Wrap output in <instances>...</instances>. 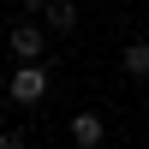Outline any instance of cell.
I'll return each instance as SVG.
<instances>
[{
    "label": "cell",
    "instance_id": "obj_3",
    "mask_svg": "<svg viewBox=\"0 0 149 149\" xmlns=\"http://www.w3.org/2000/svg\"><path fill=\"white\" fill-rule=\"evenodd\" d=\"M102 137H107V125L95 113H78V119H72V143H78V149H95Z\"/></svg>",
    "mask_w": 149,
    "mask_h": 149
},
{
    "label": "cell",
    "instance_id": "obj_1",
    "mask_svg": "<svg viewBox=\"0 0 149 149\" xmlns=\"http://www.w3.org/2000/svg\"><path fill=\"white\" fill-rule=\"evenodd\" d=\"M6 90H12V102H18V107H36V102L48 95V66H42V60H24V66L12 72Z\"/></svg>",
    "mask_w": 149,
    "mask_h": 149
},
{
    "label": "cell",
    "instance_id": "obj_5",
    "mask_svg": "<svg viewBox=\"0 0 149 149\" xmlns=\"http://www.w3.org/2000/svg\"><path fill=\"white\" fill-rule=\"evenodd\" d=\"M125 72L131 78H149V42H131L125 48Z\"/></svg>",
    "mask_w": 149,
    "mask_h": 149
},
{
    "label": "cell",
    "instance_id": "obj_2",
    "mask_svg": "<svg viewBox=\"0 0 149 149\" xmlns=\"http://www.w3.org/2000/svg\"><path fill=\"white\" fill-rule=\"evenodd\" d=\"M12 54H18V60H36V54H42V24H12Z\"/></svg>",
    "mask_w": 149,
    "mask_h": 149
},
{
    "label": "cell",
    "instance_id": "obj_6",
    "mask_svg": "<svg viewBox=\"0 0 149 149\" xmlns=\"http://www.w3.org/2000/svg\"><path fill=\"white\" fill-rule=\"evenodd\" d=\"M24 6H30V12H42V6H48V0H24Z\"/></svg>",
    "mask_w": 149,
    "mask_h": 149
},
{
    "label": "cell",
    "instance_id": "obj_4",
    "mask_svg": "<svg viewBox=\"0 0 149 149\" xmlns=\"http://www.w3.org/2000/svg\"><path fill=\"white\" fill-rule=\"evenodd\" d=\"M48 30H72V24H78V6H72V0H48Z\"/></svg>",
    "mask_w": 149,
    "mask_h": 149
}]
</instances>
